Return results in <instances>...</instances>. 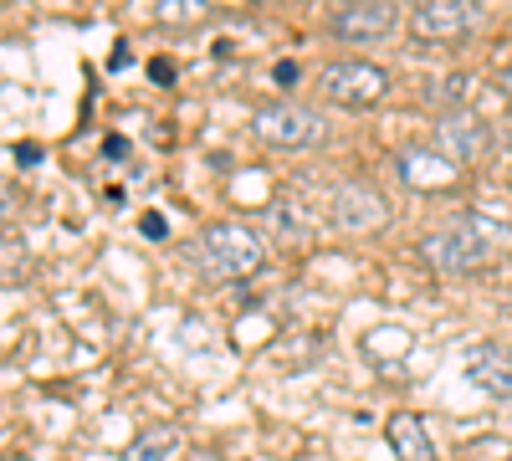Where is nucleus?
Here are the masks:
<instances>
[{
    "instance_id": "nucleus-1",
    "label": "nucleus",
    "mask_w": 512,
    "mask_h": 461,
    "mask_svg": "<svg viewBox=\"0 0 512 461\" xmlns=\"http://www.w3.org/2000/svg\"><path fill=\"white\" fill-rule=\"evenodd\" d=\"M195 251H200L205 272L221 277V282H241V277H251L256 267H262V236H256L251 226H241V221L205 226Z\"/></svg>"
},
{
    "instance_id": "nucleus-2",
    "label": "nucleus",
    "mask_w": 512,
    "mask_h": 461,
    "mask_svg": "<svg viewBox=\"0 0 512 461\" xmlns=\"http://www.w3.org/2000/svg\"><path fill=\"white\" fill-rule=\"evenodd\" d=\"M318 93L338 108H374L384 93H390V77H384V67L374 62H328L318 72Z\"/></svg>"
},
{
    "instance_id": "nucleus-3",
    "label": "nucleus",
    "mask_w": 512,
    "mask_h": 461,
    "mask_svg": "<svg viewBox=\"0 0 512 461\" xmlns=\"http://www.w3.org/2000/svg\"><path fill=\"white\" fill-rule=\"evenodd\" d=\"M425 262L441 272H472L487 262V231L482 221H456L436 236H425Z\"/></svg>"
},
{
    "instance_id": "nucleus-4",
    "label": "nucleus",
    "mask_w": 512,
    "mask_h": 461,
    "mask_svg": "<svg viewBox=\"0 0 512 461\" xmlns=\"http://www.w3.org/2000/svg\"><path fill=\"white\" fill-rule=\"evenodd\" d=\"M256 134L272 149H313V144H323V118L297 103H272L256 113Z\"/></svg>"
},
{
    "instance_id": "nucleus-5",
    "label": "nucleus",
    "mask_w": 512,
    "mask_h": 461,
    "mask_svg": "<svg viewBox=\"0 0 512 461\" xmlns=\"http://www.w3.org/2000/svg\"><path fill=\"white\" fill-rule=\"evenodd\" d=\"M400 26V11L395 6H384V0H364V6H344V11H333L328 31L338 41H349V47H364V41H384Z\"/></svg>"
},
{
    "instance_id": "nucleus-6",
    "label": "nucleus",
    "mask_w": 512,
    "mask_h": 461,
    "mask_svg": "<svg viewBox=\"0 0 512 461\" xmlns=\"http://www.w3.org/2000/svg\"><path fill=\"white\" fill-rule=\"evenodd\" d=\"M477 26V6L472 0H425L410 11V31L420 41H456Z\"/></svg>"
},
{
    "instance_id": "nucleus-7",
    "label": "nucleus",
    "mask_w": 512,
    "mask_h": 461,
    "mask_svg": "<svg viewBox=\"0 0 512 461\" xmlns=\"http://www.w3.org/2000/svg\"><path fill=\"white\" fill-rule=\"evenodd\" d=\"M395 175H400L410 190H451V185H456V159L415 144V149H400V154H395Z\"/></svg>"
},
{
    "instance_id": "nucleus-8",
    "label": "nucleus",
    "mask_w": 512,
    "mask_h": 461,
    "mask_svg": "<svg viewBox=\"0 0 512 461\" xmlns=\"http://www.w3.org/2000/svg\"><path fill=\"white\" fill-rule=\"evenodd\" d=\"M466 380H472L482 395L492 400H512V354L497 349V344H477L472 354H466Z\"/></svg>"
},
{
    "instance_id": "nucleus-9",
    "label": "nucleus",
    "mask_w": 512,
    "mask_h": 461,
    "mask_svg": "<svg viewBox=\"0 0 512 461\" xmlns=\"http://www.w3.org/2000/svg\"><path fill=\"white\" fill-rule=\"evenodd\" d=\"M436 134H441V144H446L456 159H482V154H487V144H492L487 123H482L472 108H446Z\"/></svg>"
},
{
    "instance_id": "nucleus-10",
    "label": "nucleus",
    "mask_w": 512,
    "mask_h": 461,
    "mask_svg": "<svg viewBox=\"0 0 512 461\" xmlns=\"http://www.w3.org/2000/svg\"><path fill=\"white\" fill-rule=\"evenodd\" d=\"M333 221L349 226V231H369V226L384 221V200L369 185H344L333 195Z\"/></svg>"
},
{
    "instance_id": "nucleus-11",
    "label": "nucleus",
    "mask_w": 512,
    "mask_h": 461,
    "mask_svg": "<svg viewBox=\"0 0 512 461\" xmlns=\"http://www.w3.org/2000/svg\"><path fill=\"white\" fill-rule=\"evenodd\" d=\"M384 436H390V451L400 461H436V446H431V431H425L420 415H390V426H384Z\"/></svg>"
},
{
    "instance_id": "nucleus-12",
    "label": "nucleus",
    "mask_w": 512,
    "mask_h": 461,
    "mask_svg": "<svg viewBox=\"0 0 512 461\" xmlns=\"http://www.w3.org/2000/svg\"><path fill=\"white\" fill-rule=\"evenodd\" d=\"M180 451V431L175 426H149L134 446H128V461H169Z\"/></svg>"
},
{
    "instance_id": "nucleus-13",
    "label": "nucleus",
    "mask_w": 512,
    "mask_h": 461,
    "mask_svg": "<svg viewBox=\"0 0 512 461\" xmlns=\"http://www.w3.org/2000/svg\"><path fill=\"white\" fill-rule=\"evenodd\" d=\"M205 16V6L200 0H159V21H169V26H190V21H200Z\"/></svg>"
},
{
    "instance_id": "nucleus-14",
    "label": "nucleus",
    "mask_w": 512,
    "mask_h": 461,
    "mask_svg": "<svg viewBox=\"0 0 512 461\" xmlns=\"http://www.w3.org/2000/svg\"><path fill=\"white\" fill-rule=\"evenodd\" d=\"M21 272H26V246L16 236H6V287H16Z\"/></svg>"
},
{
    "instance_id": "nucleus-15",
    "label": "nucleus",
    "mask_w": 512,
    "mask_h": 461,
    "mask_svg": "<svg viewBox=\"0 0 512 461\" xmlns=\"http://www.w3.org/2000/svg\"><path fill=\"white\" fill-rule=\"evenodd\" d=\"M292 211H297V205H287V200H277V205H272V221H277L287 236H297V231H303V221H297Z\"/></svg>"
},
{
    "instance_id": "nucleus-16",
    "label": "nucleus",
    "mask_w": 512,
    "mask_h": 461,
    "mask_svg": "<svg viewBox=\"0 0 512 461\" xmlns=\"http://www.w3.org/2000/svg\"><path fill=\"white\" fill-rule=\"evenodd\" d=\"M11 159H16V164H41V144H16Z\"/></svg>"
},
{
    "instance_id": "nucleus-17",
    "label": "nucleus",
    "mask_w": 512,
    "mask_h": 461,
    "mask_svg": "<svg viewBox=\"0 0 512 461\" xmlns=\"http://www.w3.org/2000/svg\"><path fill=\"white\" fill-rule=\"evenodd\" d=\"M103 154H108V159H123V154H128V139H108Z\"/></svg>"
},
{
    "instance_id": "nucleus-18",
    "label": "nucleus",
    "mask_w": 512,
    "mask_h": 461,
    "mask_svg": "<svg viewBox=\"0 0 512 461\" xmlns=\"http://www.w3.org/2000/svg\"><path fill=\"white\" fill-rule=\"evenodd\" d=\"M144 236H164V221L159 216H144Z\"/></svg>"
},
{
    "instance_id": "nucleus-19",
    "label": "nucleus",
    "mask_w": 512,
    "mask_h": 461,
    "mask_svg": "<svg viewBox=\"0 0 512 461\" xmlns=\"http://www.w3.org/2000/svg\"><path fill=\"white\" fill-rule=\"evenodd\" d=\"M507 93H512V67H507Z\"/></svg>"
}]
</instances>
